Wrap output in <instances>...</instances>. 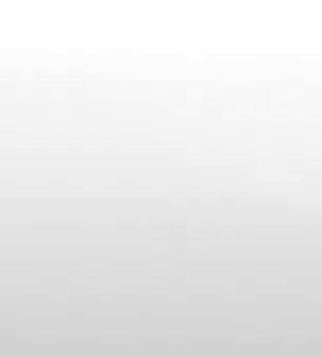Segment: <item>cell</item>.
Returning a JSON list of instances; mask_svg holds the SVG:
<instances>
[{
  "mask_svg": "<svg viewBox=\"0 0 322 357\" xmlns=\"http://www.w3.org/2000/svg\"><path fill=\"white\" fill-rule=\"evenodd\" d=\"M17 357H322V170H102L34 188Z\"/></svg>",
  "mask_w": 322,
  "mask_h": 357,
  "instance_id": "6da1fadb",
  "label": "cell"
}]
</instances>
